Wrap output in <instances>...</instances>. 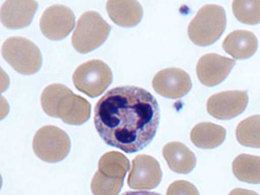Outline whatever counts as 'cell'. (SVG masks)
I'll use <instances>...</instances> for the list:
<instances>
[{"instance_id": "24", "label": "cell", "mask_w": 260, "mask_h": 195, "mask_svg": "<svg viewBox=\"0 0 260 195\" xmlns=\"http://www.w3.org/2000/svg\"><path fill=\"white\" fill-rule=\"evenodd\" d=\"M229 195H258L254 191L245 189H235L232 190Z\"/></svg>"}, {"instance_id": "21", "label": "cell", "mask_w": 260, "mask_h": 195, "mask_svg": "<svg viewBox=\"0 0 260 195\" xmlns=\"http://www.w3.org/2000/svg\"><path fill=\"white\" fill-rule=\"evenodd\" d=\"M233 12L240 22L247 24L260 23L259 0H236L233 2Z\"/></svg>"}, {"instance_id": "11", "label": "cell", "mask_w": 260, "mask_h": 195, "mask_svg": "<svg viewBox=\"0 0 260 195\" xmlns=\"http://www.w3.org/2000/svg\"><path fill=\"white\" fill-rule=\"evenodd\" d=\"M162 176L160 166L155 158L140 154L133 160L128 185L134 189H154L159 185Z\"/></svg>"}, {"instance_id": "13", "label": "cell", "mask_w": 260, "mask_h": 195, "mask_svg": "<svg viewBox=\"0 0 260 195\" xmlns=\"http://www.w3.org/2000/svg\"><path fill=\"white\" fill-rule=\"evenodd\" d=\"M39 4L36 1L8 0L3 4L0 19L4 26L11 29L27 27L32 22Z\"/></svg>"}, {"instance_id": "20", "label": "cell", "mask_w": 260, "mask_h": 195, "mask_svg": "<svg viewBox=\"0 0 260 195\" xmlns=\"http://www.w3.org/2000/svg\"><path fill=\"white\" fill-rule=\"evenodd\" d=\"M236 137L242 146L260 148V115L250 116L240 122L236 129Z\"/></svg>"}, {"instance_id": "6", "label": "cell", "mask_w": 260, "mask_h": 195, "mask_svg": "<svg viewBox=\"0 0 260 195\" xmlns=\"http://www.w3.org/2000/svg\"><path fill=\"white\" fill-rule=\"evenodd\" d=\"M32 149L42 160L58 162L70 152L71 141L69 135L56 126H43L34 137Z\"/></svg>"}, {"instance_id": "16", "label": "cell", "mask_w": 260, "mask_h": 195, "mask_svg": "<svg viewBox=\"0 0 260 195\" xmlns=\"http://www.w3.org/2000/svg\"><path fill=\"white\" fill-rule=\"evenodd\" d=\"M162 155L171 170L187 174L196 166V157L185 145L178 142H170L162 149Z\"/></svg>"}, {"instance_id": "22", "label": "cell", "mask_w": 260, "mask_h": 195, "mask_svg": "<svg viewBox=\"0 0 260 195\" xmlns=\"http://www.w3.org/2000/svg\"><path fill=\"white\" fill-rule=\"evenodd\" d=\"M123 185V180L109 178L97 171L92 179V193L93 195H118Z\"/></svg>"}, {"instance_id": "19", "label": "cell", "mask_w": 260, "mask_h": 195, "mask_svg": "<svg viewBox=\"0 0 260 195\" xmlns=\"http://www.w3.org/2000/svg\"><path fill=\"white\" fill-rule=\"evenodd\" d=\"M130 169L129 161L124 154L117 151L106 153L99 161V172L106 177L124 181Z\"/></svg>"}, {"instance_id": "12", "label": "cell", "mask_w": 260, "mask_h": 195, "mask_svg": "<svg viewBox=\"0 0 260 195\" xmlns=\"http://www.w3.org/2000/svg\"><path fill=\"white\" fill-rule=\"evenodd\" d=\"M235 64L234 59L217 54H207L201 57L198 62V77L203 85L215 86L224 81Z\"/></svg>"}, {"instance_id": "4", "label": "cell", "mask_w": 260, "mask_h": 195, "mask_svg": "<svg viewBox=\"0 0 260 195\" xmlns=\"http://www.w3.org/2000/svg\"><path fill=\"white\" fill-rule=\"evenodd\" d=\"M4 59L17 73L32 75L42 67L43 57L35 43L21 37H11L2 46Z\"/></svg>"}, {"instance_id": "8", "label": "cell", "mask_w": 260, "mask_h": 195, "mask_svg": "<svg viewBox=\"0 0 260 195\" xmlns=\"http://www.w3.org/2000/svg\"><path fill=\"white\" fill-rule=\"evenodd\" d=\"M75 26V16L69 7L56 4L49 7L41 17L40 28L46 38L53 41L62 40Z\"/></svg>"}, {"instance_id": "23", "label": "cell", "mask_w": 260, "mask_h": 195, "mask_svg": "<svg viewBox=\"0 0 260 195\" xmlns=\"http://www.w3.org/2000/svg\"><path fill=\"white\" fill-rule=\"evenodd\" d=\"M167 195H199L197 188L189 181H177L172 183Z\"/></svg>"}, {"instance_id": "18", "label": "cell", "mask_w": 260, "mask_h": 195, "mask_svg": "<svg viewBox=\"0 0 260 195\" xmlns=\"http://www.w3.org/2000/svg\"><path fill=\"white\" fill-rule=\"evenodd\" d=\"M233 172L239 181L250 184H259L260 157L240 154L233 162Z\"/></svg>"}, {"instance_id": "2", "label": "cell", "mask_w": 260, "mask_h": 195, "mask_svg": "<svg viewBox=\"0 0 260 195\" xmlns=\"http://www.w3.org/2000/svg\"><path fill=\"white\" fill-rule=\"evenodd\" d=\"M41 104L45 113L51 117L60 118L68 124L81 125L90 117L91 107L89 102L61 84H52L45 88Z\"/></svg>"}, {"instance_id": "5", "label": "cell", "mask_w": 260, "mask_h": 195, "mask_svg": "<svg viewBox=\"0 0 260 195\" xmlns=\"http://www.w3.org/2000/svg\"><path fill=\"white\" fill-rule=\"evenodd\" d=\"M111 26L100 13L89 11L81 15L73 32L72 43L81 54L90 52L100 47L109 36Z\"/></svg>"}, {"instance_id": "17", "label": "cell", "mask_w": 260, "mask_h": 195, "mask_svg": "<svg viewBox=\"0 0 260 195\" xmlns=\"http://www.w3.org/2000/svg\"><path fill=\"white\" fill-rule=\"evenodd\" d=\"M225 128L211 122L199 123L192 128L190 139L195 146L202 149H213L225 140Z\"/></svg>"}, {"instance_id": "9", "label": "cell", "mask_w": 260, "mask_h": 195, "mask_svg": "<svg viewBox=\"0 0 260 195\" xmlns=\"http://www.w3.org/2000/svg\"><path fill=\"white\" fill-rule=\"evenodd\" d=\"M247 92L233 90L215 93L207 100L208 113L219 120H230L245 111L248 104Z\"/></svg>"}, {"instance_id": "14", "label": "cell", "mask_w": 260, "mask_h": 195, "mask_svg": "<svg viewBox=\"0 0 260 195\" xmlns=\"http://www.w3.org/2000/svg\"><path fill=\"white\" fill-rule=\"evenodd\" d=\"M106 8L111 20L124 28L136 26L143 16L142 6L138 1H113L110 0Z\"/></svg>"}, {"instance_id": "25", "label": "cell", "mask_w": 260, "mask_h": 195, "mask_svg": "<svg viewBox=\"0 0 260 195\" xmlns=\"http://www.w3.org/2000/svg\"><path fill=\"white\" fill-rule=\"evenodd\" d=\"M121 195H161L155 192H148V191H128Z\"/></svg>"}, {"instance_id": "7", "label": "cell", "mask_w": 260, "mask_h": 195, "mask_svg": "<svg viewBox=\"0 0 260 195\" xmlns=\"http://www.w3.org/2000/svg\"><path fill=\"white\" fill-rule=\"evenodd\" d=\"M73 81L79 91L89 97L96 98L101 95L112 83V70L104 61H87L76 69Z\"/></svg>"}, {"instance_id": "10", "label": "cell", "mask_w": 260, "mask_h": 195, "mask_svg": "<svg viewBox=\"0 0 260 195\" xmlns=\"http://www.w3.org/2000/svg\"><path fill=\"white\" fill-rule=\"evenodd\" d=\"M153 88L158 94L177 100L186 95L192 88L189 74L176 68L162 69L156 73L152 81Z\"/></svg>"}, {"instance_id": "1", "label": "cell", "mask_w": 260, "mask_h": 195, "mask_svg": "<svg viewBox=\"0 0 260 195\" xmlns=\"http://www.w3.org/2000/svg\"><path fill=\"white\" fill-rule=\"evenodd\" d=\"M159 120L156 99L138 86L110 89L94 108L93 122L102 139L128 154L142 150L152 142Z\"/></svg>"}, {"instance_id": "15", "label": "cell", "mask_w": 260, "mask_h": 195, "mask_svg": "<svg viewBox=\"0 0 260 195\" xmlns=\"http://www.w3.org/2000/svg\"><path fill=\"white\" fill-rule=\"evenodd\" d=\"M223 48L234 59H248L257 51L258 39L250 31L235 30L226 37Z\"/></svg>"}, {"instance_id": "3", "label": "cell", "mask_w": 260, "mask_h": 195, "mask_svg": "<svg viewBox=\"0 0 260 195\" xmlns=\"http://www.w3.org/2000/svg\"><path fill=\"white\" fill-rule=\"evenodd\" d=\"M225 11L219 5L207 4L199 9L188 26V35L194 44L207 47L215 43L226 27Z\"/></svg>"}]
</instances>
